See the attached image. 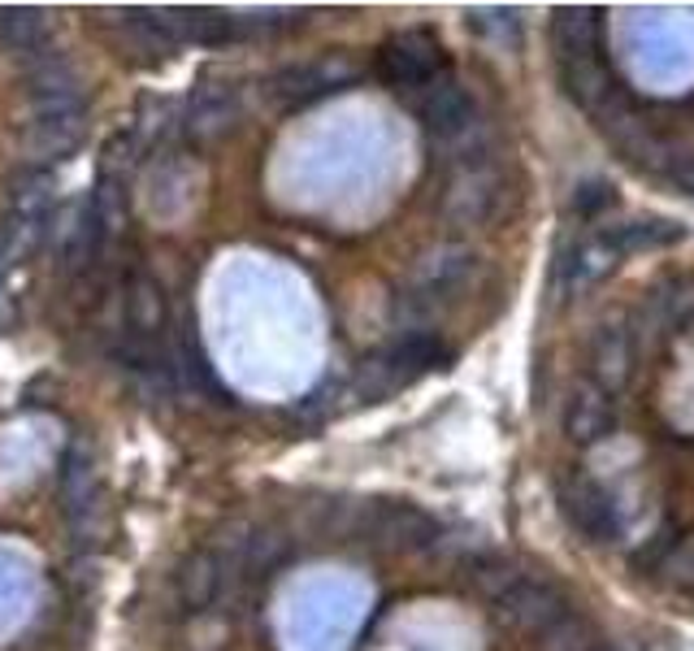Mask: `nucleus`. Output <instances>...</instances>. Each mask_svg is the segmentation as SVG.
Wrapping results in <instances>:
<instances>
[{
  "label": "nucleus",
  "instance_id": "f257e3e1",
  "mask_svg": "<svg viewBox=\"0 0 694 651\" xmlns=\"http://www.w3.org/2000/svg\"><path fill=\"white\" fill-rule=\"evenodd\" d=\"M451 360V347L434 334V330H404L391 347H382L373 360H364L360 369V391L369 400H382L408 382H417L421 373H434V369H447Z\"/></svg>",
  "mask_w": 694,
  "mask_h": 651
},
{
  "label": "nucleus",
  "instance_id": "f03ea898",
  "mask_svg": "<svg viewBox=\"0 0 694 651\" xmlns=\"http://www.w3.org/2000/svg\"><path fill=\"white\" fill-rule=\"evenodd\" d=\"M377 78L395 91H425L434 78L447 74V52H443V39L425 26L417 30H399L391 35L382 48H377V61H373Z\"/></svg>",
  "mask_w": 694,
  "mask_h": 651
},
{
  "label": "nucleus",
  "instance_id": "7ed1b4c3",
  "mask_svg": "<svg viewBox=\"0 0 694 651\" xmlns=\"http://www.w3.org/2000/svg\"><path fill=\"white\" fill-rule=\"evenodd\" d=\"M491 609H495V622H504L508 630H517V635H547L552 626H560L569 613H578L573 604H569V595L552 582V578H534V574H517L495 600H491Z\"/></svg>",
  "mask_w": 694,
  "mask_h": 651
},
{
  "label": "nucleus",
  "instance_id": "20e7f679",
  "mask_svg": "<svg viewBox=\"0 0 694 651\" xmlns=\"http://www.w3.org/2000/svg\"><path fill=\"white\" fill-rule=\"evenodd\" d=\"M556 508L565 517V526L591 543V548H608L621 539V513H617V500L604 482H595L591 474H569L560 487H556Z\"/></svg>",
  "mask_w": 694,
  "mask_h": 651
},
{
  "label": "nucleus",
  "instance_id": "39448f33",
  "mask_svg": "<svg viewBox=\"0 0 694 651\" xmlns=\"http://www.w3.org/2000/svg\"><path fill=\"white\" fill-rule=\"evenodd\" d=\"M508 209V179L495 161L451 170L443 187V218L451 226H491Z\"/></svg>",
  "mask_w": 694,
  "mask_h": 651
},
{
  "label": "nucleus",
  "instance_id": "423d86ee",
  "mask_svg": "<svg viewBox=\"0 0 694 651\" xmlns=\"http://www.w3.org/2000/svg\"><path fill=\"white\" fill-rule=\"evenodd\" d=\"M473 274H478V253H473V248H464V244H434V248L412 266L408 305L434 309L438 300H451L456 292H464Z\"/></svg>",
  "mask_w": 694,
  "mask_h": 651
},
{
  "label": "nucleus",
  "instance_id": "0eeeda50",
  "mask_svg": "<svg viewBox=\"0 0 694 651\" xmlns=\"http://www.w3.org/2000/svg\"><path fill=\"white\" fill-rule=\"evenodd\" d=\"M152 26L178 48V44H200V48H218V44H231L248 30H257L252 22L226 13V9H205V4H170V9H148Z\"/></svg>",
  "mask_w": 694,
  "mask_h": 651
},
{
  "label": "nucleus",
  "instance_id": "6e6552de",
  "mask_svg": "<svg viewBox=\"0 0 694 651\" xmlns=\"http://www.w3.org/2000/svg\"><path fill=\"white\" fill-rule=\"evenodd\" d=\"M26 91H30L35 113H87L78 70L52 48L26 61Z\"/></svg>",
  "mask_w": 694,
  "mask_h": 651
},
{
  "label": "nucleus",
  "instance_id": "1a4fd4ad",
  "mask_svg": "<svg viewBox=\"0 0 694 651\" xmlns=\"http://www.w3.org/2000/svg\"><path fill=\"white\" fill-rule=\"evenodd\" d=\"M686 235H691L686 222L647 213V218H625V222H617V226H604V231L595 235V248H599L608 261H621V257H643V253L678 248Z\"/></svg>",
  "mask_w": 694,
  "mask_h": 651
},
{
  "label": "nucleus",
  "instance_id": "9d476101",
  "mask_svg": "<svg viewBox=\"0 0 694 651\" xmlns=\"http://www.w3.org/2000/svg\"><path fill=\"white\" fill-rule=\"evenodd\" d=\"M360 526H364L377 543H386V548H395V552H425V548H434L438 535H443L438 521H434L430 513L412 508V504H369L364 517H360Z\"/></svg>",
  "mask_w": 694,
  "mask_h": 651
},
{
  "label": "nucleus",
  "instance_id": "9b49d317",
  "mask_svg": "<svg viewBox=\"0 0 694 651\" xmlns=\"http://www.w3.org/2000/svg\"><path fill=\"white\" fill-rule=\"evenodd\" d=\"M560 426H565V434H569L578 447H599V443H608V439L617 434L621 413H617V400H612L608 391L582 382V386L569 391V400H565V408H560Z\"/></svg>",
  "mask_w": 694,
  "mask_h": 651
},
{
  "label": "nucleus",
  "instance_id": "f8f14e48",
  "mask_svg": "<svg viewBox=\"0 0 694 651\" xmlns=\"http://www.w3.org/2000/svg\"><path fill=\"white\" fill-rule=\"evenodd\" d=\"M586 360H591V386H599L617 400L634 378V334H630V326H599L591 334Z\"/></svg>",
  "mask_w": 694,
  "mask_h": 651
},
{
  "label": "nucleus",
  "instance_id": "ddd939ff",
  "mask_svg": "<svg viewBox=\"0 0 694 651\" xmlns=\"http://www.w3.org/2000/svg\"><path fill=\"white\" fill-rule=\"evenodd\" d=\"M356 74L347 70L344 61H305V65H287L270 78V96L278 105H309V100H322L331 91H344Z\"/></svg>",
  "mask_w": 694,
  "mask_h": 651
},
{
  "label": "nucleus",
  "instance_id": "4468645a",
  "mask_svg": "<svg viewBox=\"0 0 694 651\" xmlns=\"http://www.w3.org/2000/svg\"><path fill=\"white\" fill-rule=\"evenodd\" d=\"M87 135V113H35L26 122V135H22V152L35 161V165H48V161H65Z\"/></svg>",
  "mask_w": 694,
  "mask_h": 651
},
{
  "label": "nucleus",
  "instance_id": "2eb2a0df",
  "mask_svg": "<svg viewBox=\"0 0 694 651\" xmlns=\"http://www.w3.org/2000/svg\"><path fill=\"white\" fill-rule=\"evenodd\" d=\"M100 478H96V460H91V447L87 443H74L70 456H65V469H61V508L70 517L74 530H87L100 513Z\"/></svg>",
  "mask_w": 694,
  "mask_h": 651
},
{
  "label": "nucleus",
  "instance_id": "dca6fc26",
  "mask_svg": "<svg viewBox=\"0 0 694 651\" xmlns=\"http://www.w3.org/2000/svg\"><path fill=\"white\" fill-rule=\"evenodd\" d=\"M552 48L560 65L604 57V13L599 9H556L552 13Z\"/></svg>",
  "mask_w": 694,
  "mask_h": 651
},
{
  "label": "nucleus",
  "instance_id": "f3484780",
  "mask_svg": "<svg viewBox=\"0 0 694 651\" xmlns=\"http://www.w3.org/2000/svg\"><path fill=\"white\" fill-rule=\"evenodd\" d=\"M235 122H239V91L231 83L200 78L187 100V131L200 139H213V135H226Z\"/></svg>",
  "mask_w": 694,
  "mask_h": 651
},
{
  "label": "nucleus",
  "instance_id": "a211bd4d",
  "mask_svg": "<svg viewBox=\"0 0 694 651\" xmlns=\"http://www.w3.org/2000/svg\"><path fill=\"white\" fill-rule=\"evenodd\" d=\"M226 591V561L218 552H196L187 556L183 574H178V600L187 604V613H205L222 600Z\"/></svg>",
  "mask_w": 694,
  "mask_h": 651
},
{
  "label": "nucleus",
  "instance_id": "6ab92c4d",
  "mask_svg": "<svg viewBox=\"0 0 694 651\" xmlns=\"http://www.w3.org/2000/svg\"><path fill=\"white\" fill-rule=\"evenodd\" d=\"M48 35H52V22L44 9H30V4H9L0 9V44L22 52L26 61L48 52Z\"/></svg>",
  "mask_w": 694,
  "mask_h": 651
},
{
  "label": "nucleus",
  "instance_id": "aec40b11",
  "mask_svg": "<svg viewBox=\"0 0 694 651\" xmlns=\"http://www.w3.org/2000/svg\"><path fill=\"white\" fill-rule=\"evenodd\" d=\"M165 296H161V283L152 274H131L126 283V326L139 334V339H157L165 330Z\"/></svg>",
  "mask_w": 694,
  "mask_h": 651
},
{
  "label": "nucleus",
  "instance_id": "412c9836",
  "mask_svg": "<svg viewBox=\"0 0 694 651\" xmlns=\"http://www.w3.org/2000/svg\"><path fill=\"white\" fill-rule=\"evenodd\" d=\"M9 213L22 222V226H30L35 235L48 226V218H52V179L44 174V170H30V174H22L17 179V187H13V205H9Z\"/></svg>",
  "mask_w": 694,
  "mask_h": 651
},
{
  "label": "nucleus",
  "instance_id": "4be33fe9",
  "mask_svg": "<svg viewBox=\"0 0 694 651\" xmlns=\"http://www.w3.org/2000/svg\"><path fill=\"white\" fill-rule=\"evenodd\" d=\"M534 643H538V651H604L599 630H595L582 613H569L560 626H552V630L538 635Z\"/></svg>",
  "mask_w": 694,
  "mask_h": 651
},
{
  "label": "nucleus",
  "instance_id": "5701e85b",
  "mask_svg": "<svg viewBox=\"0 0 694 651\" xmlns=\"http://www.w3.org/2000/svg\"><path fill=\"white\" fill-rule=\"evenodd\" d=\"M612 205H617V192H612L608 179H582V183L573 187V196H569V209H573L582 222L599 218V213L612 209Z\"/></svg>",
  "mask_w": 694,
  "mask_h": 651
},
{
  "label": "nucleus",
  "instance_id": "b1692460",
  "mask_svg": "<svg viewBox=\"0 0 694 651\" xmlns=\"http://www.w3.org/2000/svg\"><path fill=\"white\" fill-rule=\"evenodd\" d=\"M35 239H39V235H35L30 226H22L13 213H4V218H0V283L9 279V270L22 261V253H26Z\"/></svg>",
  "mask_w": 694,
  "mask_h": 651
},
{
  "label": "nucleus",
  "instance_id": "393cba45",
  "mask_svg": "<svg viewBox=\"0 0 694 651\" xmlns=\"http://www.w3.org/2000/svg\"><path fill=\"white\" fill-rule=\"evenodd\" d=\"M673 552H678V539H673V530L665 526V530L652 539V548H643V552L634 556V565H639V569H656V565H660V561H669Z\"/></svg>",
  "mask_w": 694,
  "mask_h": 651
},
{
  "label": "nucleus",
  "instance_id": "a878e982",
  "mask_svg": "<svg viewBox=\"0 0 694 651\" xmlns=\"http://www.w3.org/2000/svg\"><path fill=\"white\" fill-rule=\"evenodd\" d=\"M673 183H678L686 196H694V157H686V161L673 165Z\"/></svg>",
  "mask_w": 694,
  "mask_h": 651
},
{
  "label": "nucleus",
  "instance_id": "bb28decb",
  "mask_svg": "<svg viewBox=\"0 0 694 651\" xmlns=\"http://www.w3.org/2000/svg\"><path fill=\"white\" fill-rule=\"evenodd\" d=\"M604 651H612V648H604Z\"/></svg>",
  "mask_w": 694,
  "mask_h": 651
}]
</instances>
